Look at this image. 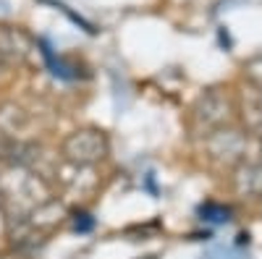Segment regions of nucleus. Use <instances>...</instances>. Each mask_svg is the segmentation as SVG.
<instances>
[{"label": "nucleus", "instance_id": "nucleus-4", "mask_svg": "<svg viewBox=\"0 0 262 259\" xmlns=\"http://www.w3.org/2000/svg\"><path fill=\"white\" fill-rule=\"evenodd\" d=\"M236 189L244 194V197H257V194L262 191V176H259V168H249L244 165L242 170H238L236 176Z\"/></svg>", "mask_w": 262, "mask_h": 259}, {"label": "nucleus", "instance_id": "nucleus-2", "mask_svg": "<svg viewBox=\"0 0 262 259\" xmlns=\"http://www.w3.org/2000/svg\"><path fill=\"white\" fill-rule=\"evenodd\" d=\"M228 118V100L221 95H210L202 100L200 110H196V121H200L205 128H215V126H223Z\"/></svg>", "mask_w": 262, "mask_h": 259}, {"label": "nucleus", "instance_id": "nucleus-3", "mask_svg": "<svg viewBox=\"0 0 262 259\" xmlns=\"http://www.w3.org/2000/svg\"><path fill=\"white\" fill-rule=\"evenodd\" d=\"M244 123L254 134L262 131V95L254 89V95L244 92Z\"/></svg>", "mask_w": 262, "mask_h": 259}, {"label": "nucleus", "instance_id": "nucleus-5", "mask_svg": "<svg viewBox=\"0 0 262 259\" xmlns=\"http://www.w3.org/2000/svg\"><path fill=\"white\" fill-rule=\"evenodd\" d=\"M0 202H3V197H0Z\"/></svg>", "mask_w": 262, "mask_h": 259}, {"label": "nucleus", "instance_id": "nucleus-1", "mask_svg": "<svg viewBox=\"0 0 262 259\" xmlns=\"http://www.w3.org/2000/svg\"><path fill=\"white\" fill-rule=\"evenodd\" d=\"M105 152H107V142L95 128L74 131L63 142V157L71 165H95L105 157Z\"/></svg>", "mask_w": 262, "mask_h": 259}]
</instances>
